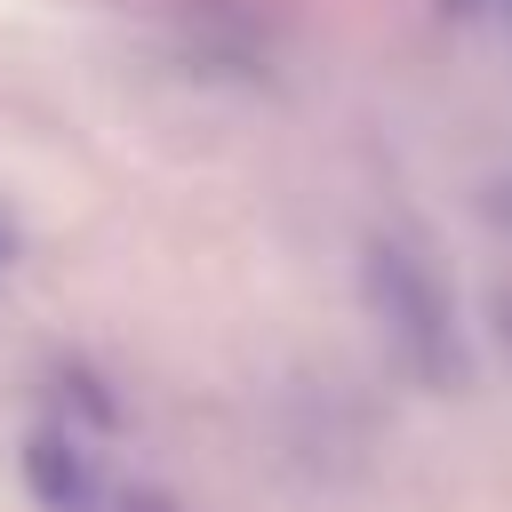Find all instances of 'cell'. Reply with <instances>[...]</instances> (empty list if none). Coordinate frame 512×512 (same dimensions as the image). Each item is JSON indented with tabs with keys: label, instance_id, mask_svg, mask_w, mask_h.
<instances>
[{
	"label": "cell",
	"instance_id": "6da1fadb",
	"mask_svg": "<svg viewBox=\"0 0 512 512\" xmlns=\"http://www.w3.org/2000/svg\"><path fill=\"white\" fill-rule=\"evenodd\" d=\"M360 288H368V312L376 328L392 336V352L424 376V384H456V312H448V288L440 272L424 264V248L408 240H368L360 256Z\"/></svg>",
	"mask_w": 512,
	"mask_h": 512
},
{
	"label": "cell",
	"instance_id": "7a4b0ae2",
	"mask_svg": "<svg viewBox=\"0 0 512 512\" xmlns=\"http://www.w3.org/2000/svg\"><path fill=\"white\" fill-rule=\"evenodd\" d=\"M24 480L40 496V512H168L144 488H120L72 432H32L24 440Z\"/></svg>",
	"mask_w": 512,
	"mask_h": 512
},
{
	"label": "cell",
	"instance_id": "3957f363",
	"mask_svg": "<svg viewBox=\"0 0 512 512\" xmlns=\"http://www.w3.org/2000/svg\"><path fill=\"white\" fill-rule=\"evenodd\" d=\"M0 248H8V232H0Z\"/></svg>",
	"mask_w": 512,
	"mask_h": 512
}]
</instances>
